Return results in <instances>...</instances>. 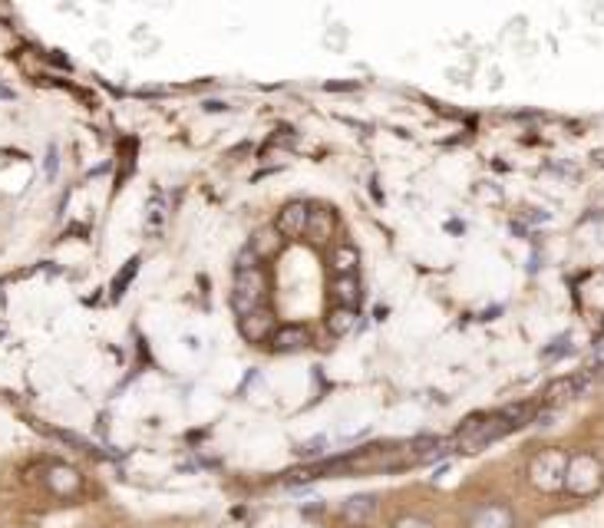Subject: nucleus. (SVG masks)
Segmentation results:
<instances>
[{
    "instance_id": "1",
    "label": "nucleus",
    "mask_w": 604,
    "mask_h": 528,
    "mask_svg": "<svg viewBox=\"0 0 604 528\" xmlns=\"http://www.w3.org/2000/svg\"><path fill=\"white\" fill-rule=\"evenodd\" d=\"M268 274L261 268L258 251H245L238 258L235 284H232V307L238 317H251L258 311H268Z\"/></svg>"
},
{
    "instance_id": "2",
    "label": "nucleus",
    "mask_w": 604,
    "mask_h": 528,
    "mask_svg": "<svg viewBox=\"0 0 604 528\" xmlns=\"http://www.w3.org/2000/svg\"><path fill=\"white\" fill-rule=\"evenodd\" d=\"M529 413H532L529 406H509V410H502V413L476 416V420H469L463 433H459V443L469 449H479V446L492 443V439H499L502 433H509V429L522 426V420Z\"/></svg>"
},
{
    "instance_id": "3",
    "label": "nucleus",
    "mask_w": 604,
    "mask_h": 528,
    "mask_svg": "<svg viewBox=\"0 0 604 528\" xmlns=\"http://www.w3.org/2000/svg\"><path fill=\"white\" fill-rule=\"evenodd\" d=\"M604 486V466L595 453H571L568 469H565V489L575 499H591Z\"/></svg>"
},
{
    "instance_id": "4",
    "label": "nucleus",
    "mask_w": 604,
    "mask_h": 528,
    "mask_svg": "<svg viewBox=\"0 0 604 528\" xmlns=\"http://www.w3.org/2000/svg\"><path fill=\"white\" fill-rule=\"evenodd\" d=\"M568 453L565 449H542L529 462V482L538 492H562L565 489Z\"/></svg>"
},
{
    "instance_id": "5",
    "label": "nucleus",
    "mask_w": 604,
    "mask_h": 528,
    "mask_svg": "<svg viewBox=\"0 0 604 528\" xmlns=\"http://www.w3.org/2000/svg\"><path fill=\"white\" fill-rule=\"evenodd\" d=\"M466 528H519V519L505 502H479L469 509Z\"/></svg>"
},
{
    "instance_id": "6",
    "label": "nucleus",
    "mask_w": 604,
    "mask_h": 528,
    "mask_svg": "<svg viewBox=\"0 0 604 528\" xmlns=\"http://www.w3.org/2000/svg\"><path fill=\"white\" fill-rule=\"evenodd\" d=\"M311 215L314 208L304 205V202H288L278 212V222H274V231H278L281 238L288 241H301L307 238V228H311Z\"/></svg>"
},
{
    "instance_id": "7",
    "label": "nucleus",
    "mask_w": 604,
    "mask_h": 528,
    "mask_svg": "<svg viewBox=\"0 0 604 528\" xmlns=\"http://www.w3.org/2000/svg\"><path fill=\"white\" fill-rule=\"evenodd\" d=\"M43 486L57 495V499H73V495L83 489V476L73 466H67V462H53V466H47V472H43Z\"/></svg>"
},
{
    "instance_id": "8",
    "label": "nucleus",
    "mask_w": 604,
    "mask_h": 528,
    "mask_svg": "<svg viewBox=\"0 0 604 528\" xmlns=\"http://www.w3.org/2000/svg\"><path fill=\"white\" fill-rule=\"evenodd\" d=\"M307 344H311V334L301 324H281L271 334V350H278V354H294V350H304Z\"/></svg>"
},
{
    "instance_id": "9",
    "label": "nucleus",
    "mask_w": 604,
    "mask_h": 528,
    "mask_svg": "<svg viewBox=\"0 0 604 528\" xmlns=\"http://www.w3.org/2000/svg\"><path fill=\"white\" fill-rule=\"evenodd\" d=\"M373 515H377V495H350V499L340 505V519L350 525H367Z\"/></svg>"
},
{
    "instance_id": "10",
    "label": "nucleus",
    "mask_w": 604,
    "mask_h": 528,
    "mask_svg": "<svg viewBox=\"0 0 604 528\" xmlns=\"http://www.w3.org/2000/svg\"><path fill=\"white\" fill-rule=\"evenodd\" d=\"M278 330V324H274V317L268 311H258L251 317H241V334H245V340H251V344H261V340H271V334Z\"/></svg>"
},
{
    "instance_id": "11",
    "label": "nucleus",
    "mask_w": 604,
    "mask_h": 528,
    "mask_svg": "<svg viewBox=\"0 0 604 528\" xmlns=\"http://www.w3.org/2000/svg\"><path fill=\"white\" fill-rule=\"evenodd\" d=\"M331 301H334V307H360V281H357V274L331 281Z\"/></svg>"
},
{
    "instance_id": "12",
    "label": "nucleus",
    "mask_w": 604,
    "mask_h": 528,
    "mask_svg": "<svg viewBox=\"0 0 604 528\" xmlns=\"http://www.w3.org/2000/svg\"><path fill=\"white\" fill-rule=\"evenodd\" d=\"M357 264H360V255L354 245H337L331 251V268H334V278H350V274H357Z\"/></svg>"
},
{
    "instance_id": "13",
    "label": "nucleus",
    "mask_w": 604,
    "mask_h": 528,
    "mask_svg": "<svg viewBox=\"0 0 604 528\" xmlns=\"http://www.w3.org/2000/svg\"><path fill=\"white\" fill-rule=\"evenodd\" d=\"M354 327H357V307H331V314H327L331 337H347Z\"/></svg>"
},
{
    "instance_id": "14",
    "label": "nucleus",
    "mask_w": 604,
    "mask_h": 528,
    "mask_svg": "<svg viewBox=\"0 0 604 528\" xmlns=\"http://www.w3.org/2000/svg\"><path fill=\"white\" fill-rule=\"evenodd\" d=\"M331 228H334V212H314L311 215V228H307V238L321 245V241L331 238Z\"/></svg>"
},
{
    "instance_id": "15",
    "label": "nucleus",
    "mask_w": 604,
    "mask_h": 528,
    "mask_svg": "<svg viewBox=\"0 0 604 528\" xmlns=\"http://www.w3.org/2000/svg\"><path fill=\"white\" fill-rule=\"evenodd\" d=\"M390 528H436V525L426 519V515H400Z\"/></svg>"
},
{
    "instance_id": "16",
    "label": "nucleus",
    "mask_w": 604,
    "mask_h": 528,
    "mask_svg": "<svg viewBox=\"0 0 604 528\" xmlns=\"http://www.w3.org/2000/svg\"><path fill=\"white\" fill-rule=\"evenodd\" d=\"M136 268H139V261L133 258V261H129V264H126L123 278H116V284H113V288H116V297H119V294H126V284H129V281H133V274H136Z\"/></svg>"
},
{
    "instance_id": "17",
    "label": "nucleus",
    "mask_w": 604,
    "mask_h": 528,
    "mask_svg": "<svg viewBox=\"0 0 604 528\" xmlns=\"http://www.w3.org/2000/svg\"><path fill=\"white\" fill-rule=\"evenodd\" d=\"M47 175H57V146H50L47 152Z\"/></svg>"
}]
</instances>
